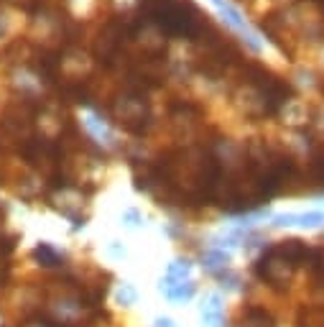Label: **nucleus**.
<instances>
[{
  "label": "nucleus",
  "instance_id": "nucleus-1",
  "mask_svg": "<svg viewBox=\"0 0 324 327\" xmlns=\"http://www.w3.org/2000/svg\"><path fill=\"white\" fill-rule=\"evenodd\" d=\"M240 327H273V319L266 309H258V307H250L245 314H243V324Z\"/></svg>",
  "mask_w": 324,
  "mask_h": 327
},
{
  "label": "nucleus",
  "instance_id": "nucleus-2",
  "mask_svg": "<svg viewBox=\"0 0 324 327\" xmlns=\"http://www.w3.org/2000/svg\"><path fill=\"white\" fill-rule=\"evenodd\" d=\"M202 319L207 327H220L222 324V309H220V299L210 296V304L202 307Z\"/></svg>",
  "mask_w": 324,
  "mask_h": 327
},
{
  "label": "nucleus",
  "instance_id": "nucleus-3",
  "mask_svg": "<svg viewBox=\"0 0 324 327\" xmlns=\"http://www.w3.org/2000/svg\"><path fill=\"white\" fill-rule=\"evenodd\" d=\"M156 327H174V322H171L169 317H158V319H156Z\"/></svg>",
  "mask_w": 324,
  "mask_h": 327
}]
</instances>
